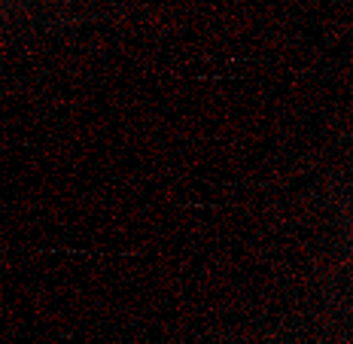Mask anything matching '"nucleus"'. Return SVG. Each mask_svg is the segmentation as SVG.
<instances>
[]
</instances>
